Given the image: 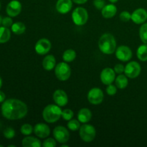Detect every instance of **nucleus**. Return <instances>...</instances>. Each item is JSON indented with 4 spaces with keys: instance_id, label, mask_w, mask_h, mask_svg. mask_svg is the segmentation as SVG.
Listing matches in <instances>:
<instances>
[{
    "instance_id": "f257e3e1",
    "label": "nucleus",
    "mask_w": 147,
    "mask_h": 147,
    "mask_svg": "<svg viewBox=\"0 0 147 147\" xmlns=\"http://www.w3.org/2000/svg\"><path fill=\"white\" fill-rule=\"evenodd\" d=\"M1 111L2 116L8 120H19L27 116L28 108L26 103L22 100L10 98L3 102Z\"/></svg>"
},
{
    "instance_id": "f03ea898",
    "label": "nucleus",
    "mask_w": 147,
    "mask_h": 147,
    "mask_svg": "<svg viewBox=\"0 0 147 147\" xmlns=\"http://www.w3.org/2000/svg\"><path fill=\"white\" fill-rule=\"evenodd\" d=\"M98 47L101 53L111 55L116 50V41L114 36L110 33H105L98 40Z\"/></svg>"
},
{
    "instance_id": "7ed1b4c3",
    "label": "nucleus",
    "mask_w": 147,
    "mask_h": 147,
    "mask_svg": "<svg viewBox=\"0 0 147 147\" xmlns=\"http://www.w3.org/2000/svg\"><path fill=\"white\" fill-rule=\"evenodd\" d=\"M62 117V109L57 104L47 105L42 111V118L47 123H55Z\"/></svg>"
},
{
    "instance_id": "20e7f679",
    "label": "nucleus",
    "mask_w": 147,
    "mask_h": 147,
    "mask_svg": "<svg viewBox=\"0 0 147 147\" xmlns=\"http://www.w3.org/2000/svg\"><path fill=\"white\" fill-rule=\"evenodd\" d=\"M79 135L83 142L90 143L93 142L96 136V129L93 126L88 123H83L79 129Z\"/></svg>"
},
{
    "instance_id": "39448f33",
    "label": "nucleus",
    "mask_w": 147,
    "mask_h": 147,
    "mask_svg": "<svg viewBox=\"0 0 147 147\" xmlns=\"http://www.w3.org/2000/svg\"><path fill=\"white\" fill-rule=\"evenodd\" d=\"M55 74L56 78L60 81H66L71 76V69L67 63L61 62L57 64L55 67Z\"/></svg>"
},
{
    "instance_id": "423d86ee",
    "label": "nucleus",
    "mask_w": 147,
    "mask_h": 147,
    "mask_svg": "<svg viewBox=\"0 0 147 147\" xmlns=\"http://www.w3.org/2000/svg\"><path fill=\"white\" fill-rule=\"evenodd\" d=\"M72 20L73 23L77 26H83L87 23L88 20V13L85 8L77 7L72 13Z\"/></svg>"
},
{
    "instance_id": "0eeeda50",
    "label": "nucleus",
    "mask_w": 147,
    "mask_h": 147,
    "mask_svg": "<svg viewBox=\"0 0 147 147\" xmlns=\"http://www.w3.org/2000/svg\"><path fill=\"white\" fill-rule=\"evenodd\" d=\"M142 71V67L139 63L136 61L129 62L125 66L124 73L128 78L131 79H134L137 78L140 75Z\"/></svg>"
},
{
    "instance_id": "6e6552de",
    "label": "nucleus",
    "mask_w": 147,
    "mask_h": 147,
    "mask_svg": "<svg viewBox=\"0 0 147 147\" xmlns=\"http://www.w3.org/2000/svg\"><path fill=\"white\" fill-rule=\"evenodd\" d=\"M104 98L103 90L99 88H93L88 93V100L93 105H98L103 102Z\"/></svg>"
},
{
    "instance_id": "1a4fd4ad",
    "label": "nucleus",
    "mask_w": 147,
    "mask_h": 147,
    "mask_svg": "<svg viewBox=\"0 0 147 147\" xmlns=\"http://www.w3.org/2000/svg\"><path fill=\"white\" fill-rule=\"evenodd\" d=\"M53 136L55 139L60 144L67 143L70 139V134L65 127L57 126L53 130Z\"/></svg>"
},
{
    "instance_id": "9d476101",
    "label": "nucleus",
    "mask_w": 147,
    "mask_h": 147,
    "mask_svg": "<svg viewBox=\"0 0 147 147\" xmlns=\"http://www.w3.org/2000/svg\"><path fill=\"white\" fill-rule=\"evenodd\" d=\"M51 42L47 38L40 39L34 45V50L37 54L40 55H45L47 54L51 50Z\"/></svg>"
},
{
    "instance_id": "9b49d317",
    "label": "nucleus",
    "mask_w": 147,
    "mask_h": 147,
    "mask_svg": "<svg viewBox=\"0 0 147 147\" xmlns=\"http://www.w3.org/2000/svg\"><path fill=\"white\" fill-rule=\"evenodd\" d=\"M115 54L116 58L122 62L129 61L133 56V53L130 47L126 45L119 46L115 51Z\"/></svg>"
},
{
    "instance_id": "f8f14e48",
    "label": "nucleus",
    "mask_w": 147,
    "mask_h": 147,
    "mask_svg": "<svg viewBox=\"0 0 147 147\" xmlns=\"http://www.w3.org/2000/svg\"><path fill=\"white\" fill-rule=\"evenodd\" d=\"M100 78L103 84L106 86L111 84L116 80V72L111 67H106L100 73Z\"/></svg>"
},
{
    "instance_id": "ddd939ff",
    "label": "nucleus",
    "mask_w": 147,
    "mask_h": 147,
    "mask_svg": "<svg viewBox=\"0 0 147 147\" xmlns=\"http://www.w3.org/2000/svg\"><path fill=\"white\" fill-rule=\"evenodd\" d=\"M22 4L17 0H12L7 4L6 11L11 17H15L21 13Z\"/></svg>"
},
{
    "instance_id": "4468645a",
    "label": "nucleus",
    "mask_w": 147,
    "mask_h": 147,
    "mask_svg": "<svg viewBox=\"0 0 147 147\" xmlns=\"http://www.w3.org/2000/svg\"><path fill=\"white\" fill-rule=\"evenodd\" d=\"M53 100L55 104L60 107L65 106L68 103V97L65 92L61 89L56 90L53 93Z\"/></svg>"
},
{
    "instance_id": "2eb2a0df",
    "label": "nucleus",
    "mask_w": 147,
    "mask_h": 147,
    "mask_svg": "<svg viewBox=\"0 0 147 147\" xmlns=\"http://www.w3.org/2000/svg\"><path fill=\"white\" fill-rule=\"evenodd\" d=\"M131 20L136 24H144L147 20V11L143 8L136 9L131 14Z\"/></svg>"
},
{
    "instance_id": "dca6fc26",
    "label": "nucleus",
    "mask_w": 147,
    "mask_h": 147,
    "mask_svg": "<svg viewBox=\"0 0 147 147\" xmlns=\"http://www.w3.org/2000/svg\"><path fill=\"white\" fill-rule=\"evenodd\" d=\"M34 133L37 137L40 139H45L50 136V129L45 123H39L34 126Z\"/></svg>"
},
{
    "instance_id": "f3484780",
    "label": "nucleus",
    "mask_w": 147,
    "mask_h": 147,
    "mask_svg": "<svg viewBox=\"0 0 147 147\" xmlns=\"http://www.w3.org/2000/svg\"><path fill=\"white\" fill-rule=\"evenodd\" d=\"M56 9L60 14H67L73 7V1L72 0H57L56 3Z\"/></svg>"
},
{
    "instance_id": "a211bd4d",
    "label": "nucleus",
    "mask_w": 147,
    "mask_h": 147,
    "mask_svg": "<svg viewBox=\"0 0 147 147\" xmlns=\"http://www.w3.org/2000/svg\"><path fill=\"white\" fill-rule=\"evenodd\" d=\"M117 13V7L113 4H109L105 5L101 9V14L104 18L110 19L114 17Z\"/></svg>"
},
{
    "instance_id": "6ab92c4d",
    "label": "nucleus",
    "mask_w": 147,
    "mask_h": 147,
    "mask_svg": "<svg viewBox=\"0 0 147 147\" xmlns=\"http://www.w3.org/2000/svg\"><path fill=\"white\" fill-rule=\"evenodd\" d=\"M92 113L88 109L83 108L78 113V119L82 123H87L91 120Z\"/></svg>"
},
{
    "instance_id": "aec40b11",
    "label": "nucleus",
    "mask_w": 147,
    "mask_h": 147,
    "mask_svg": "<svg viewBox=\"0 0 147 147\" xmlns=\"http://www.w3.org/2000/svg\"><path fill=\"white\" fill-rule=\"evenodd\" d=\"M56 66V59L53 55H49L45 56L43 59L42 67L43 68L47 71H50L54 69Z\"/></svg>"
},
{
    "instance_id": "412c9836",
    "label": "nucleus",
    "mask_w": 147,
    "mask_h": 147,
    "mask_svg": "<svg viewBox=\"0 0 147 147\" xmlns=\"http://www.w3.org/2000/svg\"><path fill=\"white\" fill-rule=\"evenodd\" d=\"M22 144L24 147H40L42 143L37 138L33 136H26L22 139Z\"/></svg>"
},
{
    "instance_id": "4be33fe9",
    "label": "nucleus",
    "mask_w": 147,
    "mask_h": 147,
    "mask_svg": "<svg viewBox=\"0 0 147 147\" xmlns=\"http://www.w3.org/2000/svg\"><path fill=\"white\" fill-rule=\"evenodd\" d=\"M127 76L126 75L119 74L116 78L115 80V83H116V86L119 89H124L126 88L129 84V80H128Z\"/></svg>"
},
{
    "instance_id": "5701e85b",
    "label": "nucleus",
    "mask_w": 147,
    "mask_h": 147,
    "mask_svg": "<svg viewBox=\"0 0 147 147\" xmlns=\"http://www.w3.org/2000/svg\"><path fill=\"white\" fill-rule=\"evenodd\" d=\"M11 38V32L9 29L5 27H0V44L6 43Z\"/></svg>"
},
{
    "instance_id": "b1692460",
    "label": "nucleus",
    "mask_w": 147,
    "mask_h": 147,
    "mask_svg": "<svg viewBox=\"0 0 147 147\" xmlns=\"http://www.w3.org/2000/svg\"><path fill=\"white\" fill-rule=\"evenodd\" d=\"M138 59L142 62L147 61V44H144L139 46L136 51Z\"/></svg>"
},
{
    "instance_id": "393cba45",
    "label": "nucleus",
    "mask_w": 147,
    "mask_h": 147,
    "mask_svg": "<svg viewBox=\"0 0 147 147\" xmlns=\"http://www.w3.org/2000/svg\"><path fill=\"white\" fill-rule=\"evenodd\" d=\"M11 32L15 34H22L25 32L26 26L24 23L21 22H17L13 23L11 27Z\"/></svg>"
},
{
    "instance_id": "a878e982",
    "label": "nucleus",
    "mask_w": 147,
    "mask_h": 147,
    "mask_svg": "<svg viewBox=\"0 0 147 147\" xmlns=\"http://www.w3.org/2000/svg\"><path fill=\"white\" fill-rule=\"evenodd\" d=\"M76 53L73 49H68L66 50L63 54V59L66 63H71L76 59Z\"/></svg>"
},
{
    "instance_id": "bb28decb",
    "label": "nucleus",
    "mask_w": 147,
    "mask_h": 147,
    "mask_svg": "<svg viewBox=\"0 0 147 147\" xmlns=\"http://www.w3.org/2000/svg\"><path fill=\"white\" fill-rule=\"evenodd\" d=\"M67 128L69 130L72 131H76L79 130L80 128V122L79 121L78 119H73L68 121V123L67 124Z\"/></svg>"
},
{
    "instance_id": "cd10ccee",
    "label": "nucleus",
    "mask_w": 147,
    "mask_h": 147,
    "mask_svg": "<svg viewBox=\"0 0 147 147\" xmlns=\"http://www.w3.org/2000/svg\"><path fill=\"white\" fill-rule=\"evenodd\" d=\"M139 37L142 42L147 44V23H144L139 29Z\"/></svg>"
},
{
    "instance_id": "c85d7f7f",
    "label": "nucleus",
    "mask_w": 147,
    "mask_h": 147,
    "mask_svg": "<svg viewBox=\"0 0 147 147\" xmlns=\"http://www.w3.org/2000/svg\"><path fill=\"white\" fill-rule=\"evenodd\" d=\"M20 131L24 136H30L34 131V128L30 123H24L20 128Z\"/></svg>"
},
{
    "instance_id": "c756f323",
    "label": "nucleus",
    "mask_w": 147,
    "mask_h": 147,
    "mask_svg": "<svg viewBox=\"0 0 147 147\" xmlns=\"http://www.w3.org/2000/svg\"><path fill=\"white\" fill-rule=\"evenodd\" d=\"M74 116V113L71 109H66L62 111V118L65 121H70Z\"/></svg>"
},
{
    "instance_id": "7c9ffc66",
    "label": "nucleus",
    "mask_w": 147,
    "mask_h": 147,
    "mask_svg": "<svg viewBox=\"0 0 147 147\" xmlns=\"http://www.w3.org/2000/svg\"><path fill=\"white\" fill-rule=\"evenodd\" d=\"M4 137L7 139H11L15 136V131L13 128L8 127L5 129V130L3 132Z\"/></svg>"
},
{
    "instance_id": "2f4dec72",
    "label": "nucleus",
    "mask_w": 147,
    "mask_h": 147,
    "mask_svg": "<svg viewBox=\"0 0 147 147\" xmlns=\"http://www.w3.org/2000/svg\"><path fill=\"white\" fill-rule=\"evenodd\" d=\"M57 141L53 138H47L46 139L44 142L42 144V146L43 147H55L56 146L57 144H56Z\"/></svg>"
},
{
    "instance_id": "473e14b6",
    "label": "nucleus",
    "mask_w": 147,
    "mask_h": 147,
    "mask_svg": "<svg viewBox=\"0 0 147 147\" xmlns=\"http://www.w3.org/2000/svg\"><path fill=\"white\" fill-rule=\"evenodd\" d=\"M106 90V93H107L109 96H113L117 93V87L111 83V84L110 85H108Z\"/></svg>"
},
{
    "instance_id": "72a5a7b5",
    "label": "nucleus",
    "mask_w": 147,
    "mask_h": 147,
    "mask_svg": "<svg viewBox=\"0 0 147 147\" xmlns=\"http://www.w3.org/2000/svg\"><path fill=\"white\" fill-rule=\"evenodd\" d=\"M119 18L122 22H129V20H131V14L128 11H123L119 15Z\"/></svg>"
},
{
    "instance_id": "f704fd0d",
    "label": "nucleus",
    "mask_w": 147,
    "mask_h": 147,
    "mask_svg": "<svg viewBox=\"0 0 147 147\" xmlns=\"http://www.w3.org/2000/svg\"><path fill=\"white\" fill-rule=\"evenodd\" d=\"M93 5L97 9L101 10L106 5V1L104 0H94Z\"/></svg>"
},
{
    "instance_id": "c9c22d12",
    "label": "nucleus",
    "mask_w": 147,
    "mask_h": 147,
    "mask_svg": "<svg viewBox=\"0 0 147 147\" xmlns=\"http://www.w3.org/2000/svg\"><path fill=\"white\" fill-rule=\"evenodd\" d=\"M12 24H13V21H12V20H11V17H9H9L3 18L2 25L4 26V27L9 28V27H11V25H12Z\"/></svg>"
},
{
    "instance_id": "e433bc0d",
    "label": "nucleus",
    "mask_w": 147,
    "mask_h": 147,
    "mask_svg": "<svg viewBox=\"0 0 147 147\" xmlns=\"http://www.w3.org/2000/svg\"><path fill=\"white\" fill-rule=\"evenodd\" d=\"M113 70L117 74H122L123 73H124L125 66H123L122 64H116Z\"/></svg>"
},
{
    "instance_id": "4c0bfd02",
    "label": "nucleus",
    "mask_w": 147,
    "mask_h": 147,
    "mask_svg": "<svg viewBox=\"0 0 147 147\" xmlns=\"http://www.w3.org/2000/svg\"><path fill=\"white\" fill-rule=\"evenodd\" d=\"M5 98H6L5 93H4V92H2L0 90V103H3V102L5 100Z\"/></svg>"
},
{
    "instance_id": "58836bf2",
    "label": "nucleus",
    "mask_w": 147,
    "mask_h": 147,
    "mask_svg": "<svg viewBox=\"0 0 147 147\" xmlns=\"http://www.w3.org/2000/svg\"><path fill=\"white\" fill-rule=\"evenodd\" d=\"M73 2L77 4H84L88 1V0H72Z\"/></svg>"
},
{
    "instance_id": "ea45409f",
    "label": "nucleus",
    "mask_w": 147,
    "mask_h": 147,
    "mask_svg": "<svg viewBox=\"0 0 147 147\" xmlns=\"http://www.w3.org/2000/svg\"><path fill=\"white\" fill-rule=\"evenodd\" d=\"M109 1H110L111 3H112V4H114V3L117 2V1H119V0H109Z\"/></svg>"
},
{
    "instance_id": "a19ab883",
    "label": "nucleus",
    "mask_w": 147,
    "mask_h": 147,
    "mask_svg": "<svg viewBox=\"0 0 147 147\" xmlns=\"http://www.w3.org/2000/svg\"><path fill=\"white\" fill-rule=\"evenodd\" d=\"M1 86H2V79L0 77V88H1Z\"/></svg>"
},
{
    "instance_id": "79ce46f5",
    "label": "nucleus",
    "mask_w": 147,
    "mask_h": 147,
    "mask_svg": "<svg viewBox=\"0 0 147 147\" xmlns=\"http://www.w3.org/2000/svg\"><path fill=\"white\" fill-rule=\"evenodd\" d=\"M2 20H3L2 17H1V16L0 15V25H1V24H2Z\"/></svg>"
},
{
    "instance_id": "37998d69",
    "label": "nucleus",
    "mask_w": 147,
    "mask_h": 147,
    "mask_svg": "<svg viewBox=\"0 0 147 147\" xmlns=\"http://www.w3.org/2000/svg\"><path fill=\"white\" fill-rule=\"evenodd\" d=\"M68 146H69L68 145L64 144H62V145H61V147H68Z\"/></svg>"
},
{
    "instance_id": "c03bdc74",
    "label": "nucleus",
    "mask_w": 147,
    "mask_h": 147,
    "mask_svg": "<svg viewBox=\"0 0 147 147\" xmlns=\"http://www.w3.org/2000/svg\"><path fill=\"white\" fill-rule=\"evenodd\" d=\"M8 146L9 147H15V146H14V145H9Z\"/></svg>"
},
{
    "instance_id": "a18cd8bd",
    "label": "nucleus",
    "mask_w": 147,
    "mask_h": 147,
    "mask_svg": "<svg viewBox=\"0 0 147 147\" xmlns=\"http://www.w3.org/2000/svg\"><path fill=\"white\" fill-rule=\"evenodd\" d=\"M0 147H3L2 145H0Z\"/></svg>"
},
{
    "instance_id": "49530a36",
    "label": "nucleus",
    "mask_w": 147,
    "mask_h": 147,
    "mask_svg": "<svg viewBox=\"0 0 147 147\" xmlns=\"http://www.w3.org/2000/svg\"><path fill=\"white\" fill-rule=\"evenodd\" d=\"M0 8H1V4H0Z\"/></svg>"
}]
</instances>
